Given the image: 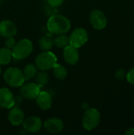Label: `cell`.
Masks as SVG:
<instances>
[{
	"label": "cell",
	"instance_id": "cell-27",
	"mask_svg": "<svg viewBox=\"0 0 134 135\" xmlns=\"http://www.w3.org/2000/svg\"><path fill=\"white\" fill-rule=\"evenodd\" d=\"M0 74H1V68H0Z\"/></svg>",
	"mask_w": 134,
	"mask_h": 135
},
{
	"label": "cell",
	"instance_id": "cell-9",
	"mask_svg": "<svg viewBox=\"0 0 134 135\" xmlns=\"http://www.w3.org/2000/svg\"><path fill=\"white\" fill-rule=\"evenodd\" d=\"M23 127L24 129L30 133H36L40 131L42 127V121L39 117L31 116L24 119L23 121Z\"/></svg>",
	"mask_w": 134,
	"mask_h": 135
},
{
	"label": "cell",
	"instance_id": "cell-11",
	"mask_svg": "<svg viewBox=\"0 0 134 135\" xmlns=\"http://www.w3.org/2000/svg\"><path fill=\"white\" fill-rule=\"evenodd\" d=\"M17 33V27L9 20H4L0 22V36L2 37H12Z\"/></svg>",
	"mask_w": 134,
	"mask_h": 135
},
{
	"label": "cell",
	"instance_id": "cell-5",
	"mask_svg": "<svg viewBox=\"0 0 134 135\" xmlns=\"http://www.w3.org/2000/svg\"><path fill=\"white\" fill-rule=\"evenodd\" d=\"M100 114L96 108H88L84 114L82 124L85 130L92 131L100 123Z\"/></svg>",
	"mask_w": 134,
	"mask_h": 135
},
{
	"label": "cell",
	"instance_id": "cell-18",
	"mask_svg": "<svg viewBox=\"0 0 134 135\" xmlns=\"http://www.w3.org/2000/svg\"><path fill=\"white\" fill-rule=\"evenodd\" d=\"M54 44L59 48H65L70 44V38L63 34H58L54 39Z\"/></svg>",
	"mask_w": 134,
	"mask_h": 135
},
{
	"label": "cell",
	"instance_id": "cell-20",
	"mask_svg": "<svg viewBox=\"0 0 134 135\" xmlns=\"http://www.w3.org/2000/svg\"><path fill=\"white\" fill-rule=\"evenodd\" d=\"M35 77H36V84L39 88L46 85L49 81L48 74L45 72V70H43L42 72L37 73Z\"/></svg>",
	"mask_w": 134,
	"mask_h": 135
},
{
	"label": "cell",
	"instance_id": "cell-24",
	"mask_svg": "<svg viewBox=\"0 0 134 135\" xmlns=\"http://www.w3.org/2000/svg\"><path fill=\"white\" fill-rule=\"evenodd\" d=\"M126 79L127 81L132 84V85H134V68L131 69L127 74H126Z\"/></svg>",
	"mask_w": 134,
	"mask_h": 135
},
{
	"label": "cell",
	"instance_id": "cell-26",
	"mask_svg": "<svg viewBox=\"0 0 134 135\" xmlns=\"http://www.w3.org/2000/svg\"><path fill=\"white\" fill-rule=\"evenodd\" d=\"M126 135H134V128H130L126 132Z\"/></svg>",
	"mask_w": 134,
	"mask_h": 135
},
{
	"label": "cell",
	"instance_id": "cell-17",
	"mask_svg": "<svg viewBox=\"0 0 134 135\" xmlns=\"http://www.w3.org/2000/svg\"><path fill=\"white\" fill-rule=\"evenodd\" d=\"M39 45L40 48L43 51H49L52 48L54 45V40L51 36H43L40 38L39 41Z\"/></svg>",
	"mask_w": 134,
	"mask_h": 135
},
{
	"label": "cell",
	"instance_id": "cell-12",
	"mask_svg": "<svg viewBox=\"0 0 134 135\" xmlns=\"http://www.w3.org/2000/svg\"><path fill=\"white\" fill-rule=\"evenodd\" d=\"M63 57L65 61L70 65L76 64L79 60V53L77 47L69 44L64 48Z\"/></svg>",
	"mask_w": 134,
	"mask_h": 135
},
{
	"label": "cell",
	"instance_id": "cell-14",
	"mask_svg": "<svg viewBox=\"0 0 134 135\" xmlns=\"http://www.w3.org/2000/svg\"><path fill=\"white\" fill-rule=\"evenodd\" d=\"M64 127L63 122L58 118H51L47 119L44 123V128L51 134H57L62 131Z\"/></svg>",
	"mask_w": 134,
	"mask_h": 135
},
{
	"label": "cell",
	"instance_id": "cell-6",
	"mask_svg": "<svg viewBox=\"0 0 134 135\" xmlns=\"http://www.w3.org/2000/svg\"><path fill=\"white\" fill-rule=\"evenodd\" d=\"M88 40L87 31L83 28H77L71 33L70 37V44L79 48L85 44Z\"/></svg>",
	"mask_w": 134,
	"mask_h": 135
},
{
	"label": "cell",
	"instance_id": "cell-21",
	"mask_svg": "<svg viewBox=\"0 0 134 135\" xmlns=\"http://www.w3.org/2000/svg\"><path fill=\"white\" fill-rule=\"evenodd\" d=\"M37 74V67L32 64L27 65L23 71V74L25 80H30L36 76Z\"/></svg>",
	"mask_w": 134,
	"mask_h": 135
},
{
	"label": "cell",
	"instance_id": "cell-25",
	"mask_svg": "<svg viewBox=\"0 0 134 135\" xmlns=\"http://www.w3.org/2000/svg\"><path fill=\"white\" fill-rule=\"evenodd\" d=\"M64 0H47V2L49 3L50 6L53 7H57L61 6L63 3Z\"/></svg>",
	"mask_w": 134,
	"mask_h": 135
},
{
	"label": "cell",
	"instance_id": "cell-16",
	"mask_svg": "<svg viewBox=\"0 0 134 135\" xmlns=\"http://www.w3.org/2000/svg\"><path fill=\"white\" fill-rule=\"evenodd\" d=\"M13 58L12 51L7 47L0 49V65L8 64Z\"/></svg>",
	"mask_w": 134,
	"mask_h": 135
},
{
	"label": "cell",
	"instance_id": "cell-3",
	"mask_svg": "<svg viewBox=\"0 0 134 135\" xmlns=\"http://www.w3.org/2000/svg\"><path fill=\"white\" fill-rule=\"evenodd\" d=\"M4 80L11 87H20L25 79L22 71L17 68L9 67L4 73Z\"/></svg>",
	"mask_w": 134,
	"mask_h": 135
},
{
	"label": "cell",
	"instance_id": "cell-1",
	"mask_svg": "<svg viewBox=\"0 0 134 135\" xmlns=\"http://www.w3.org/2000/svg\"><path fill=\"white\" fill-rule=\"evenodd\" d=\"M70 28V21L62 15H53L47 21V28L53 34H65L69 32Z\"/></svg>",
	"mask_w": 134,
	"mask_h": 135
},
{
	"label": "cell",
	"instance_id": "cell-22",
	"mask_svg": "<svg viewBox=\"0 0 134 135\" xmlns=\"http://www.w3.org/2000/svg\"><path fill=\"white\" fill-rule=\"evenodd\" d=\"M15 44H16L15 40L13 38V36H12V37H7V39H6V42H5V46H6V47H7V48H9V49L12 50V49L13 48V47L15 46Z\"/></svg>",
	"mask_w": 134,
	"mask_h": 135
},
{
	"label": "cell",
	"instance_id": "cell-10",
	"mask_svg": "<svg viewBox=\"0 0 134 135\" xmlns=\"http://www.w3.org/2000/svg\"><path fill=\"white\" fill-rule=\"evenodd\" d=\"M14 98L13 93L6 88L0 89V107L10 109L14 106Z\"/></svg>",
	"mask_w": 134,
	"mask_h": 135
},
{
	"label": "cell",
	"instance_id": "cell-23",
	"mask_svg": "<svg viewBox=\"0 0 134 135\" xmlns=\"http://www.w3.org/2000/svg\"><path fill=\"white\" fill-rule=\"evenodd\" d=\"M115 77L118 80H123L124 78H126V70L123 69H119L115 72Z\"/></svg>",
	"mask_w": 134,
	"mask_h": 135
},
{
	"label": "cell",
	"instance_id": "cell-15",
	"mask_svg": "<svg viewBox=\"0 0 134 135\" xmlns=\"http://www.w3.org/2000/svg\"><path fill=\"white\" fill-rule=\"evenodd\" d=\"M37 105L43 110H47L51 108L52 97L51 95L47 92H39L36 97Z\"/></svg>",
	"mask_w": 134,
	"mask_h": 135
},
{
	"label": "cell",
	"instance_id": "cell-7",
	"mask_svg": "<svg viewBox=\"0 0 134 135\" xmlns=\"http://www.w3.org/2000/svg\"><path fill=\"white\" fill-rule=\"evenodd\" d=\"M90 23L96 29L101 30L107 26V20L104 13L99 9H93L89 15Z\"/></svg>",
	"mask_w": 134,
	"mask_h": 135
},
{
	"label": "cell",
	"instance_id": "cell-2",
	"mask_svg": "<svg viewBox=\"0 0 134 135\" xmlns=\"http://www.w3.org/2000/svg\"><path fill=\"white\" fill-rule=\"evenodd\" d=\"M33 50L32 43L28 39H22L12 49V55L15 59L21 60L30 55Z\"/></svg>",
	"mask_w": 134,
	"mask_h": 135
},
{
	"label": "cell",
	"instance_id": "cell-8",
	"mask_svg": "<svg viewBox=\"0 0 134 135\" xmlns=\"http://www.w3.org/2000/svg\"><path fill=\"white\" fill-rule=\"evenodd\" d=\"M40 92V88L36 83L23 84L21 86V94L26 100L36 99Z\"/></svg>",
	"mask_w": 134,
	"mask_h": 135
},
{
	"label": "cell",
	"instance_id": "cell-4",
	"mask_svg": "<svg viewBox=\"0 0 134 135\" xmlns=\"http://www.w3.org/2000/svg\"><path fill=\"white\" fill-rule=\"evenodd\" d=\"M57 63L56 56L51 51H44L39 54L36 59V66L40 70L52 69Z\"/></svg>",
	"mask_w": 134,
	"mask_h": 135
},
{
	"label": "cell",
	"instance_id": "cell-19",
	"mask_svg": "<svg viewBox=\"0 0 134 135\" xmlns=\"http://www.w3.org/2000/svg\"><path fill=\"white\" fill-rule=\"evenodd\" d=\"M54 75L56 78L59 80H63L67 76V70L62 65L56 63L55 66L52 68Z\"/></svg>",
	"mask_w": 134,
	"mask_h": 135
},
{
	"label": "cell",
	"instance_id": "cell-13",
	"mask_svg": "<svg viewBox=\"0 0 134 135\" xmlns=\"http://www.w3.org/2000/svg\"><path fill=\"white\" fill-rule=\"evenodd\" d=\"M8 119L12 125L19 126L23 123L24 119V115L20 108L13 106L10 108L8 115Z\"/></svg>",
	"mask_w": 134,
	"mask_h": 135
}]
</instances>
